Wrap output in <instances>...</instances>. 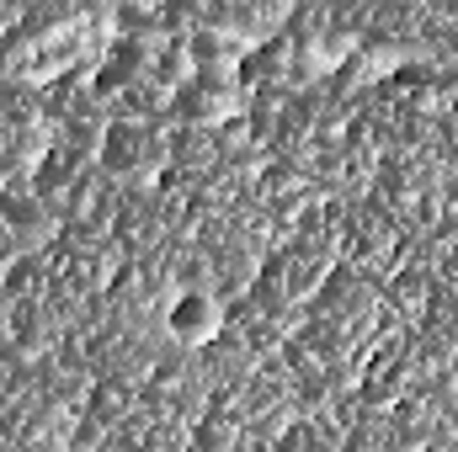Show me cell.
I'll return each mask as SVG.
<instances>
[{
  "label": "cell",
  "mask_w": 458,
  "mask_h": 452,
  "mask_svg": "<svg viewBox=\"0 0 458 452\" xmlns=\"http://www.w3.org/2000/svg\"><path fill=\"white\" fill-rule=\"evenodd\" d=\"M165 325H171L176 340H208L219 331V304H214L208 293H182V298L171 304Z\"/></svg>",
  "instance_id": "obj_1"
}]
</instances>
